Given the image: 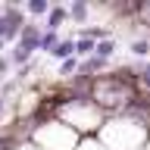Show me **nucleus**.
Listing matches in <instances>:
<instances>
[{"mask_svg":"<svg viewBox=\"0 0 150 150\" xmlns=\"http://www.w3.org/2000/svg\"><path fill=\"white\" fill-rule=\"evenodd\" d=\"M22 25H25L22 13H19L16 6H3V13H0V41H3V44H6V41H16Z\"/></svg>","mask_w":150,"mask_h":150,"instance_id":"obj_1","label":"nucleus"},{"mask_svg":"<svg viewBox=\"0 0 150 150\" xmlns=\"http://www.w3.org/2000/svg\"><path fill=\"white\" fill-rule=\"evenodd\" d=\"M66 16H69L66 6H50V9H47V25L44 28H47V31H56V28L66 22Z\"/></svg>","mask_w":150,"mask_h":150,"instance_id":"obj_2","label":"nucleus"},{"mask_svg":"<svg viewBox=\"0 0 150 150\" xmlns=\"http://www.w3.org/2000/svg\"><path fill=\"white\" fill-rule=\"evenodd\" d=\"M50 53H53L56 59H69V56H75V41H59Z\"/></svg>","mask_w":150,"mask_h":150,"instance_id":"obj_3","label":"nucleus"},{"mask_svg":"<svg viewBox=\"0 0 150 150\" xmlns=\"http://www.w3.org/2000/svg\"><path fill=\"white\" fill-rule=\"evenodd\" d=\"M59 44V38H56V31H41V44H38V50H53V47Z\"/></svg>","mask_w":150,"mask_h":150,"instance_id":"obj_4","label":"nucleus"},{"mask_svg":"<svg viewBox=\"0 0 150 150\" xmlns=\"http://www.w3.org/2000/svg\"><path fill=\"white\" fill-rule=\"evenodd\" d=\"M112 50H116V47H112V41H97V44H94V53H97V59H106V56H112Z\"/></svg>","mask_w":150,"mask_h":150,"instance_id":"obj_5","label":"nucleus"},{"mask_svg":"<svg viewBox=\"0 0 150 150\" xmlns=\"http://www.w3.org/2000/svg\"><path fill=\"white\" fill-rule=\"evenodd\" d=\"M88 53H94V41H91V38L75 41V56H88Z\"/></svg>","mask_w":150,"mask_h":150,"instance_id":"obj_6","label":"nucleus"},{"mask_svg":"<svg viewBox=\"0 0 150 150\" xmlns=\"http://www.w3.org/2000/svg\"><path fill=\"white\" fill-rule=\"evenodd\" d=\"M69 16H72L75 22H84V16H88V6H84V3H72V6H69Z\"/></svg>","mask_w":150,"mask_h":150,"instance_id":"obj_7","label":"nucleus"},{"mask_svg":"<svg viewBox=\"0 0 150 150\" xmlns=\"http://www.w3.org/2000/svg\"><path fill=\"white\" fill-rule=\"evenodd\" d=\"M47 9H50V6H47L44 0H31V3H28V13H35V16H44Z\"/></svg>","mask_w":150,"mask_h":150,"instance_id":"obj_8","label":"nucleus"},{"mask_svg":"<svg viewBox=\"0 0 150 150\" xmlns=\"http://www.w3.org/2000/svg\"><path fill=\"white\" fill-rule=\"evenodd\" d=\"M28 56H31L28 50H22V47H16V50H13V63H16V66H22V63H28Z\"/></svg>","mask_w":150,"mask_h":150,"instance_id":"obj_9","label":"nucleus"},{"mask_svg":"<svg viewBox=\"0 0 150 150\" xmlns=\"http://www.w3.org/2000/svg\"><path fill=\"white\" fill-rule=\"evenodd\" d=\"M134 53H138V56H147L150 53V44H147V41H138V44H134Z\"/></svg>","mask_w":150,"mask_h":150,"instance_id":"obj_10","label":"nucleus"},{"mask_svg":"<svg viewBox=\"0 0 150 150\" xmlns=\"http://www.w3.org/2000/svg\"><path fill=\"white\" fill-rule=\"evenodd\" d=\"M72 69H78V59H75V56H69V59L63 63V69H59V72H72Z\"/></svg>","mask_w":150,"mask_h":150,"instance_id":"obj_11","label":"nucleus"},{"mask_svg":"<svg viewBox=\"0 0 150 150\" xmlns=\"http://www.w3.org/2000/svg\"><path fill=\"white\" fill-rule=\"evenodd\" d=\"M6 66H9V63H6V59H3V56H0V75L6 72Z\"/></svg>","mask_w":150,"mask_h":150,"instance_id":"obj_12","label":"nucleus"},{"mask_svg":"<svg viewBox=\"0 0 150 150\" xmlns=\"http://www.w3.org/2000/svg\"><path fill=\"white\" fill-rule=\"evenodd\" d=\"M0 112H3V97H0Z\"/></svg>","mask_w":150,"mask_h":150,"instance_id":"obj_13","label":"nucleus"}]
</instances>
